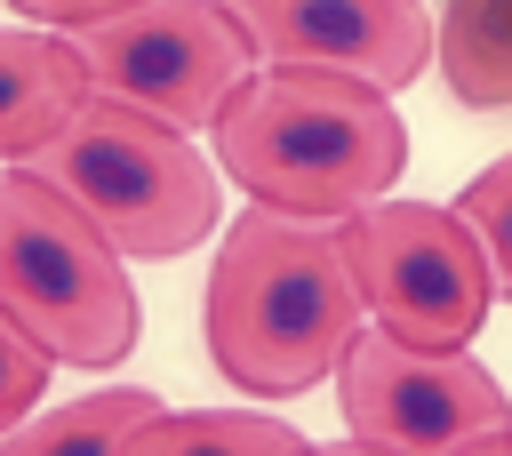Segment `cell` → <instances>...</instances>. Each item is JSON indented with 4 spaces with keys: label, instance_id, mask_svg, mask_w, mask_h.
Returning <instances> with one entry per match:
<instances>
[{
    "label": "cell",
    "instance_id": "1",
    "mask_svg": "<svg viewBox=\"0 0 512 456\" xmlns=\"http://www.w3.org/2000/svg\"><path fill=\"white\" fill-rule=\"evenodd\" d=\"M208 144H216L208 160L256 208L296 224H344L352 208L384 200L408 168V128L392 96L344 72H304V64L248 72L216 104Z\"/></svg>",
    "mask_w": 512,
    "mask_h": 456
},
{
    "label": "cell",
    "instance_id": "2",
    "mask_svg": "<svg viewBox=\"0 0 512 456\" xmlns=\"http://www.w3.org/2000/svg\"><path fill=\"white\" fill-rule=\"evenodd\" d=\"M360 320L368 312L336 224H296L256 200L224 224L200 304L208 360L224 368V384H240L248 400H296L336 368Z\"/></svg>",
    "mask_w": 512,
    "mask_h": 456
},
{
    "label": "cell",
    "instance_id": "3",
    "mask_svg": "<svg viewBox=\"0 0 512 456\" xmlns=\"http://www.w3.org/2000/svg\"><path fill=\"white\" fill-rule=\"evenodd\" d=\"M16 168H32L48 192H64L112 256H152V264L200 248L216 232V200H224L216 160L192 152L184 128L120 104V96H96V88Z\"/></svg>",
    "mask_w": 512,
    "mask_h": 456
},
{
    "label": "cell",
    "instance_id": "4",
    "mask_svg": "<svg viewBox=\"0 0 512 456\" xmlns=\"http://www.w3.org/2000/svg\"><path fill=\"white\" fill-rule=\"evenodd\" d=\"M0 320H16L64 368H120L144 336L120 256L16 160L0 168Z\"/></svg>",
    "mask_w": 512,
    "mask_h": 456
},
{
    "label": "cell",
    "instance_id": "5",
    "mask_svg": "<svg viewBox=\"0 0 512 456\" xmlns=\"http://www.w3.org/2000/svg\"><path fill=\"white\" fill-rule=\"evenodd\" d=\"M344 240V264H352V288H360V312L416 344V352H464L496 304V280H488V256L472 240V224L456 208H432V200H368L336 224Z\"/></svg>",
    "mask_w": 512,
    "mask_h": 456
},
{
    "label": "cell",
    "instance_id": "6",
    "mask_svg": "<svg viewBox=\"0 0 512 456\" xmlns=\"http://www.w3.org/2000/svg\"><path fill=\"white\" fill-rule=\"evenodd\" d=\"M72 56L88 64L96 96H120L168 128H208L216 104L256 72L248 32L224 16V0H136L120 16H96L64 32Z\"/></svg>",
    "mask_w": 512,
    "mask_h": 456
},
{
    "label": "cell",
    "instance_id": "7",
    "mask_svg": "<svg viewBox=\"0 0 512 456\" xmlns=\"http://www.w3.org/2000/svg\"><path fill=\"white\" fill-rule=\"evenodd\" d=\"M336 400L352 440L384 448V456H456L480 432L512 424L504 384L472 360V352H416L384 328H352V344L336 352Z\"/></svg>",
    "mask_w": 512,
    "mask_h": 456
},
{
    "label": "cell",
    "instance_id": "8",
    "mask_svg": "<svg viewBox=\"0 0 512 456\" xmlns=\"http://www.w3.org/2000/svg\"><path fill=\"white\" fill-rule=\"evenodd\" d=\"M224 16L248 32L256 64L344 72L384 96H400L432 64V8L424 0H224Z\"/></svg>",
    "mask_w": 512,
    "mask_h": 456
},
{
    "label": "cell",
    "instance_id": "9",
    "mask_svg": "<svg viewBox=\"0 0 512 456\" xmlns=\"http://www.w3.org/2000/svg\"><path fill=\"white\" fill-rule=\"evenodd\" d=\"M88 96V64L72 56V40L40 32V24H0V160H32L72 104Z\"/></svg>",
    "mask_w": 512,
    "mask_h": 456
},
{
    "label": "cell",
    "instance_id": "10",
    "mask_svg": "<svg viewBox=\"0 0 512 456\" xmlns=\"http://www.w3.org/2000/svg\"><path fill=\"white\" fill-rule=\"evenodd\" d=\"M432 56L464 112H504L512 104V0H448L432 16Z\"/></svg>",
    "mask_w": 512,
    "mask_h": 456
},
{
    "label": "cell",
    "instance_id": "11",
    "mask_svg": "<svg viewBox=\"0 0 512 456\" xmlns=\"http://www.w3.org/2000/svg\"><path fill=\"white\" fill-rule=\"evenodd\" d=\"M296 424L280 416H240V408H152L120 456H296Z\"/></svg>",
    "mask_w": 512,
    "mask_h": 456
},
{
    "label": "cell",
    "instance_id": "12",
    "mask_svg": "<svg viewBox=\"0 0 512 456\" xmlns=\"http://www.w3.org/2000/svg\"><path fill=\"white\" fill-rule=\"evenodd\" d=\"M160 400L136 392V384H112V392H88V400H64L48 416H16L0 432V456H120V440L152 416Z\"/></svg>",
    "mask_w": 512,
    "mask_h": 456
},
{
    "label": "cell",
    "instance_id": "13",
    "mask_svg": "<svg viewBox=\"0 0 512 456\" xmlns=\"http://www.w3.org/2000/svg\"><path fill=\"white\" fill-rule=\"evenodd\" d=\"M456 216L472 224V240H480V256H488L496 296H512V152H504V160H488V168L456 192Z\"/></svg>",
    "mask_w": 512,
    "mask_h": 456
},
{
    "label": "cell",
    "instance_id": "14",
    "mask_svg": "<svg viewBox=\"0 0 512 456\" xmlns=\"http://www.w3.org/2000/svg\"><path fill=\"white\" fill-rule=\"evenodd\" d=\"M48 368H56V360H48L16 320H0V432H8L16 416H32V400L48 392Z\"/></svg>",
    "mask_w": 512,
    "mask_h": 456
},
{
    "label": "cell",
    "instance_id": "15",
    "mask_svg": "<svg viewBox=\"0 0 512 456\" xmlns=\"http://www.w3.org/2000/svg\"><path fill=\"white\" fill-rule=\"evenodd\" d=\"M24 24H40V32H80V24H96V16H120V8H136V0H8Z\"/></svg>",
    "mask_w": 512,
    "mask_h": 456
},
{
    "label": "cell",
    "instance_id": "16",
    "mask_svg": "<svg viewBox=\"0 0 512 456\" xmlns=\"http://www.w3.org/2000/svg\"><path fill=\"white\" fill-rule=\"evenodd\" d=\"M296 456H384V448H368V440H352V432H344V440H320V448H312V440H304V448H296Z\"/></svg>",
    "mask_w": 512,
    "mask_h": 456
},
{
    "label": "cell",
    "instance_id": "17",
    "mask_svg": "<svg viewBox=\"0 0 512 456\" xmlns=\"http://www.w3.org/2000/svg\"><path fill=\"white\" fill-rule=\"evenodd\" d=\"M456 456H512V424H504V432H480V440H464Z\"/></svg>",
    "mask_w": 512,
    "mask_h": 456
}]
</instances>
